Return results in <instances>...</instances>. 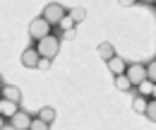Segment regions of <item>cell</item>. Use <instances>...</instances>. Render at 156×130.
I'll return each instance as SVG.
<instances>
[{
	"mask_svg": "<svg viewBox=\"0 0 156 130\" xmlns=\"http://www.w3.org/2000/svg\"><path fill=\"white\" fill-rule=\"evenodd\" d=\"M36 48H39L41 58L53 60V58L60 53V39L51 34V36H46V39H41V41H36Z\"/></svg>",
	"mask_w": 156,
	"mask_h": 130,
	"instance_id": "cell-1",
	"label": "cell"
},
{
	"mask_svg": "<svg viewBox=\"0 0 156 130\" xmlns=\"http://www.w3.org/2000/svg\"><path fill=\"white\" fill-rule=\"evenodd\" d=\"M51 22L46 17H36V19H31V24H29V36L34 39V41H41V39H46V36H51Z\"/></svg>",
	"mask_w": 156,
	"mask_h": 130,
	"instance_id": "cell-2",
	"label": "cell"
},
{
	"mask_svg": "<svg viewBox=\"0 0 156 130\" xmlns=\"http://www.w3.org/2000/svg\"><path fill=\"white\" fill-rule=\"evenodd\" d=\"M65 15H67V10H65L60 2H48V5L43 7V15H41V17H46L51 24H60Z\"/></svg>",
	"mask_w": 156,
	"mask_h": 130,
	"instance_id": "cell-3",
	"label": "cell"
},
{
	"mask_svg": "<svg viewBox=\"0 0 156 130\" xmlns=\"http://www.w3.org/2000/svg\"><path fill=\"white\" fill-rule=\"evenodd\" d=\"M127 77L132 80V84H135V87H139L144 80H149V75H147V65L130 63V65H127Z\"/></svg>",
	"mask_w": 156,
	"mask_h": 130,
	"instance_id": "cell-4",
	"label": "cell"
},
{
	"mask_svg": "<svg viewBox=\"0 0 156 130\" xmlns=\"http://www.w3.org/2000/svg\"><path fill=\"white\" fill-rule=\"evenodd\" d=\"M31 121H34V118H31L27 111H17L12 118H10L7 125H10L12 130H29V128H31Z\"/></svg>",
	"mask_w": 156,
	"mask_h": 130,
	"instance_id": "cell-5",
	"label": "cell"
},
{
	"mask_svg": "<svg viewBox=\"0 0 156 130\" xmlns=\"http://www.w3.org/2000/svg\"><path fill=\"white\" fill-rule=\"evenodd\" d=\"M22 65H24V68H29V70L41 68V53H39V48H36V46H34V48H27V51L22 53Z\"/></svg>",
	"mask_w": 156,
	"mask_h": 130,
	"instance_id": "cell-6",
	"label": "cell"
},
{
	"mask_svg": "<svg viewBox=\"0 0 156 130\" xmlns=\"http://www.w3.org/2000/svg\"><path fill=\"white\" fill-rule=\"evenodd\" d=\"M17 111H20V104L17 101H10V99H2L0 101V118H7L10 121Z\"/></svg>",
	"mask_w": 156,
	"mask_h": 130,
	"instance_id": "cell-7",
	"label": "cell"
},
{
	"mask_svg": "<svg viewBox=\"0 0 156 130\" xmlns=\"http://www.w3.org/2000/svg\"><path fill=\"white\" fill-rule=\"evenodd\" d=\"M127 65H130V63H125L120 56H115V58H111V60H108V70L113 72V77L125 75V72H127Z\"/></svg>",
	"mask_w": 156,
	"mask_h": 130,
	"instance_id": "cell-8",
	"label": "cell"
},
{
	"mask_svg": "<svg viewBox=\"0 0 156 130\" xmlns=\"http://www.w3.org/2000/svg\"><path fill=\"white\" fill-rule=\"evenodd\" d=\"M96 53L103 58L106 63H108L111 58H115V48H113V43H108V41H101V43L96 46Z\"/></svg>",
	"mask_w": 156,
	"mask_h": 130,
	"instance_id": "cell-9",
	"label": "cell"
},
{
	"mask_svg": "<svg viewBox=\"0 0 156 130\" xmlns=\"http://www.w3.org/2000/svg\"><path fill=\"white\" fill-rule=\"evenodd\" d=\"M2 99H10V101H17V104H20V99H22V92L17 89V87H12V84L2 82Z\"/></svg>",
	"mask_w": 156,
	"mask_h": 130,
	"instance_id": "cell-10",
	"label": "cell"
},
{
	"mask_svg": "<svg viewBox=\"0 0 156 130\" xmlns=\"http://www.w3.org/2000/svg\"><path fill=\"white\" fill-rule=\"evenodd\" d=\"M147 106H149V99H147V96L137 94L135 99H132V111L135 113H147Z\"/></svg>",
	"mask_w": 156,
	"mask_h": 130,
	"instance_id": "cell-11",
	"label": "cell"
},
{
	"mask_svg": "<svg viewBox=\"0 0 156 130\" xmlns=\"http://www.w3.org/2000/svg\"><path fill=\"white\" fill-rule=\"evenodd\" d=\"M115 87L120 89V92H130L135 84H132V80H130L127 72H125V75H118V77H115Z\"/></svg>",
	"mask_w": 156,
	"mask_h": 130,
	"instance_id": "cell-12",
	"label": "cell"
},
{
	"mask_svg": "<svg viewBox=\"0 0 156 130\" xmlns=\"http://www.w3.org/2000/svg\"><path fill=\"white\" fill-rule=\"evenodd\" d=\"M39 118H43L46 123H53V121H55V109H53V106H43L39 111Z\"/></svg>",
	"mask_w": 156,
	"mask_h": 130,
	"instance_id": "cell-13",
	"label": "cell"
},
{
	"mask_svg": "<svg viewBox=\"0 0 156 130\" xmlns=\"http://www.w3.org/2000/svg\"><path fill=\"white\" fill-rule=\"evenodd\" d=\"M67 15L75 19V24H77V22H84V17H87V10H84V7H70V10H67Z\"/></svg>",
	"mask_w": 156,
	"mask_h": 130,
	"instance_id": "cell-14",
	"label": "cell"
},
{
	"mask_svg": "<svg viewBox=\"0 0 156 130\" xmlns=\"http://www.w3.org/2000/svg\"><path fill=\"white\" fill-rule=\"evenodd\" d=\"M137 89H139L137 94H142V96H151V94H154V82H151V80H144Z\"/></svg>",
	"mask_w": 156,
	"mask_h": 130,
	"instance_id": "cell-15",
	"label": "cell"
},
{
	"mask_svg": "<svg viewBox=\"0 0 156 130\" xmlns=\"http://www.w3.org/2000/svg\"><path fill=\"white\" fill-rule=\"evenodd\" d=\"M29 130H51V123H46L43 118H39V116H36V118L31 121V128H29Z\"/></svg>",
	"mask_w": 156,
	"mask_h": 130,
	"instance_id": "cell-16",
	"label": "cell"
},
{
	"mask_svg": "<svg viewBox=\"0 0 156 130\" xmlns=\"http://www.w3.org/2000/svg\"><path fill=\"white\" fill-rule=\"evenodd\" d=\"M151 123H156V99H149V106H147V113H144Z\"/></svg>",
	"mask_w": 156,
	"mask_h": 130,
	"instance_id": "cell-17",
	"label": "cell"
},
{
	"mask_svg": "<svg viewBox=\"0 0 156 130\" xmlns=\"http://www.w3.org/2000/svg\"><path fill=\"white\" fill-rule=\"evenodd\" d=\"M60 27H62V32H70V29H75V19L70 17V15H65L62 22H60Z\"/></svg>",
	"mask_w": 156,
	"mask_h": 130,
	"instance_id": "cell-18",
	"label": "cell"
},
{
	"mask_svg": "<svg viewBox=\"0 0 156 130\" xmlns=\"http://www.w3.org/2000/svg\"><path fill=\"white\" fill-rule=\"evenodd\" d=\"M147 75H149V80L156 84V58L151 60V63H147Z\"/></svg>",
	"mask_w": 156,
	"mask_h": 130,
	"instance_id": "cell-19",
	"label": "cell"
},
{
	"mask_svg": "<svg viewBox=\"0 0 156 130\" xmlns=\"http://www.w3.org/2000/svg\"><path fill=\"white\" fill-rule=\"evenodd\" d=\"M120 2V7H132V5H137V0H118Z\"/></svg>",
	"mask_w": 156,
	"mask_h": 130,
	"instance_id": "cell-20",
	"label": "cell"
},
{
	"mask_svg": "<svg viewBox=\"0 0 156 130\" xmlns=\"http://www.w3.org/2000/svg\"><path fill=\"white\" fill-rule=\"evenodd\" d=\"M41 68L46 70V68H51V60H46V58H41Z\"/></svg>",
	"mask_w": 156,
	"mask_h": 130,
	"instance_id": "cell-21",
	"label": "cell"
},
{
	"mask_svg": "<svg viewBox=\"0 0 156 130\" xmlns=\"http://www.w3.org/2000/svg\"><path fill=\"white\" fill-rule=\"evenodd\" d=\"M62 36H65V39H75V29H70V32H65Z\"/></svg>",
	"mask_w": 156,
	"mask_h": 130,
	"instance_id": "cell-22",
	"label": "cell"
},
{
	"mask_svg": "<svg viewBox=\"0 0 156 130\" xmlns=\"http://www.w3.org/2000/svg\"><path fill=\"white\" fill-rule=\"evenodd\" d=\"M139 2H147V5H156V0H139Z\"/></svg>",
	"mask_w": 156,
	"mask_h": 130,
	"instance_id": "cell-23",
	"label": "cell"
},
{
	"mask_svg": "<svg viewBox=\"0 0 156 130\" xmlns=\"http://www.w3.org/2000/svg\"><path fill=\"white\" fill-rule=\"evenodd\" d=\"M151 99H156V84H154V94H151Z\"/></svg>",
	"mask_w": 156,
	"mask_h": 130,
	"instance_id": "cell-24",
	"label": "cell"
}]
</instances>
